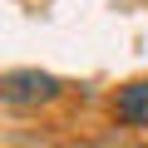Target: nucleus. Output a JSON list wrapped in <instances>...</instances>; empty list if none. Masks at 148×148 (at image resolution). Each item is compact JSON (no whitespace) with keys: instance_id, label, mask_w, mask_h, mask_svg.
<instances>
[{"instance_id":"nucleus-1","label":"nucleus","mask_w":148,"mask_h":148,"mask_svg":"<svg viewBox=\"0 0 148 148\" xmlns=\"http://www.w3.org/2000/svg\"><path fill=\"white\" fill-rule=\"evenodd\" d=\"M0 99L10 109H35V104L59 99V79L45 69H5L0 74Z\"/></svg>"},{"instance_id":"nucleus-2","label":"nucleus","mask_w":148,"mask_h":148,"mask_svg":"<svg viewBox=\"0 0 148 148\" xmlns=\"http://www.w3.org/2000/svg\"><path fill=\"white\" fill-rule=\"evenodd\" d=\"M114 114L133 128H148V79H128L114 99Z\"/></svg>"}]
</instances>
